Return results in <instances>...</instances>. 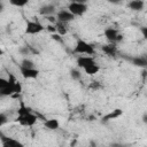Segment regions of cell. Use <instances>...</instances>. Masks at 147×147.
Here are the masks:
<instances>
[{"instance_id":"6da1fadb","label":"cell","mask_w":147,"mask_h":147,"mask_svg":"<svg viewBox=\"0 0 147 147\" xmlns=\"http://www.w3.org/2000/svg\"><path fill=\"white\" fill-rule=\"evenodd\" d=\"M74 53L76 54H87V55H94L95 48L93 45L86 42L83 39H78L76 42V46L74 48Z\"/></svg>"},{"instance_id":"7a4b0ae2","label":"cell","mask_w":147,"mask_h":147,"mask_svg":"<svg viewBox=\"0 0 147 147\" xmlns=\"http://www.w3.org/2000/svg\"><path fill=\"white\" fill-rule=\"evenodd\" d=\"M17 121H18L20 124H22V125H25V126H32V125L37 122V116L33 115V114L29 110V111H26V113L18 114Z\"/></svg>"},{"instance_id":"3957f363","label":"cell","mask_w":147,"mask_h":147,"mask_svg":"<svg viewBox=\"0 0 147 147\" xmlns=\"http://www.w3.org/2000/svg\"><path fill=\"white\" fill-rule=\"evenodd\" d=\"M68 10L74 14L75 16H80L87 11V6L86 3H80V2H70Z\"/></svg>"},{"instance_id":"277c9868","label":"cell","mask_w":147,"mask_h":147,"mask_svg":"<svg viewBox=\"0 0 147 147\" xmlns=\"http://www.w3.org/2000/svg\"><path fill=\"white\" fill-rule=\"evenodd\" d=\"M105 37L109 42H113V44H116L123 39V36L114 28H107L105 30Z\"/></svg>"},{"instance_id":"5b68a950","label":"cell","mask_w":147,"mask_h":147,"mask_svg":"<svg viewBox=\"0 0 147 147\" xmlns=\"http://www.w3.org/2000/svg\"><path fill=\"white\" fill-rule=\"evenodd\" d=\"M44 30V26L41 23L37 22V21H29L26 23V28H25V32L28 34H36L39 33Z\"/></svg>"},{"instance_id":"8992f818","label":"cell","mask_w":147,"mask_h":147,"mask_svg":"<svg viewBox=\"0 0 147 147\" xmlns=\"http://www.w3.org/2000/svg\"><path fill=\"white\" fill-rule=\"evenodd\" d=\"M76 18V16L74 14H71L69 10H60L57 14H56V21L59 22H62V23H68V22H71Z\"/></svg>"},{"instance_id":"52a82bcc","label":"cell","mask_w":147,"mask_h":147,"mask_svg":"<svg viewBox=\"0 0 147 147\" xmlns=\"http://www.w3.org/2000/svg\"><path fill=\"white\" fill-rule=\"evenodd\" d=\"M0 140H1L2 146H5V147H23L22 142H20L18 140H15L13 138L6 137L1 132H0Z\"/></svg>"},{"instance_id":"ba28073f","label":"cell","mask_w":147,"mask_h":147,"mask_svg":"<svg viewBox=\"0 0 147 147\" xmlns=\"http://www.w3.org/2000/svg\"><path fill=\"white\" fill-rule=\"evenodd\" d=\"M21 70V75L23 76V78L25 79H32V78H37L39 75L38 69L36 68H24V67H20Z\"/></svg>"},{"instance_id":"9c48e42d","label":"cell","mask_w":147,"mask_h":147,"mask_svg":"<svg viewBox=\"0 0 147 147\" xmlns=\"http://www.w3.org/2000/svg\"><path fill=\"white\" fill-rule=\"evenodd\" d=\"M95 63V61H94V59L92 57V56H79L78 59H77V65L79 67V68H85V67H87V65H91V64H94Z\"/></svg>"},{"instance_id":"30bf717a","label":"cell","mask_w":147,"mask_h":147,"mask_svg":"<svg viewBox=\"0 0 147 147\" xmlns=\"http://www.w3.org/2000/svg\"><path fill=\"white\" fill-rule=\"evenodd\" d=\"M101 49H102V52H103L105 54H107V55H109V56H115L116 53H117V47H116V45L113 44V42L107 44V45H103V46L101 47Z\"/></svg>"},{"instance_id":"8fae6325","label":"cell","mask_w":147,"mask_h":147,"mask_svg":"<svg viewBox=\"0 0 147 147\" xmlns=\"http://www.w3.org/2000/svg\"><path fill=\"white\" fill-rule=\"evenodd\" d=\"M127 6H129L130 9H132L134 11H140V10L144 9L145 2H144V0H131Z\"/></svg>"},{"instance_id":"7c38bea8","label":"cell","mask_w":147,"mask_h":147,"mask_svg":"<svg viewBox=\"0 0 147 147\" xmlns=\"http://www.w3.org/2000/svg\"><path fill=\"white\" fill-rule=\"evenodd\" d=\"M123 114V110L122 109H114L111 113H109V114H107V115H105L103 117H102V122H108V121H110V119H114V118H117L118 116H121Z\"/></svg>"},{"instance_id":"4fadbf2b","label":"cell","mask_w":147,"mask_h":147,"mask_svg":"<svg viewBox=\"0 0 147 147\" xmlns=\"http://www.w3.org/2000/svg\"><path fill=\"white\" fill-rule=\"evenodd\" d=\"M54 13H55V7L53 5H45V6L40 7V9H39V14H41L44 16L53 15Z\"/></svg>"},{"instance_id":"5bb4252c","label":"cell","mask_w":147,"mask_h":147,"mask_svg":"<svg viewBox=\"0 0 147 147\" xmlns=\"http://www.w3.org/2000/svg\"><path fill=\"white\" fill-rule=\"evenodd\" d=\"M130 61L132 62L133 65H137V67H142L145 68L147 65V60L146 57L144 56H134V57H131Z\"/></svg>"},{"instance_id":"9a60e30c","label":"cell","mask_w":147,"mask_h":147,"mask_svg":"<svg viewBox=\"0 0 147 147\" xmlns=\"http://www.w3.org/2000/svg\"><path fill=\"white\" fill-rule=\"evenodd\" d=\"M44 125H45V127L48 129V130H57V129L60 127V123H59V121L55 119V118H51V119L45 121Z\"/></svg>"},{"instance_id":"2e32d148","label":"cell","mask_w":147,"mask_h":147,"mask_svg":"<svg viewBox=\"0 0 147 147\" xmlns=\"http://www.w3.org/2000/svg\"><path fill=\"white\" fill-rule=\"evenodd\" d=\"M55 28H56V33H59L60 36H64V34H67V32H68V29L65 28V23H62V22L56 21Z\"/></svg>"},{"instance_id":"e0dca14e","label":"cell","mask_w":147,"mask_h":147,"mask_svg":"<svg viewBox=\"0 0 147 147\" xmlns=\"http://www.w3.org/2000/svg\"><path fill=\"white\" fill-rule=\"evenodd\" d=\"M99 70H100V68H99V65H98L96 63L91 64V65H87V67H85V68H84V71H85L87 75H90V76L95 75Z\"/></svg>"},{"instance_id":"ac0fdd59","label":"cell","mask_w":147,"mask_h":147,"mask_svg":"<svg viewBox=\"0 0 147 147\" xmlns=\"http://www.w3.org/2000/svg\"><path fill=\"white\" fill-rule=\"evenodd\" d=\"M70 77L74 79V80H79L80 77H82V74L78 69H71L70 70Z\"/></svg>"},{"instance_id":"d6986e66","label":"cell","mask_w":147,"mask_h":147,"mask_svg":"<svg viewBox=\"0 0 147 147\" xmlns=\"http://www.w3.org/2000/svg\"><path fill=\"white\" fill-rule=\"evenodd\" d=\"M9 2L15 7H24L25 5H28L29 0H9Z\"/></svg>"},{"instance_id":"ffe728a7","label":"cell","mask_w":147,"mask_h":147,"mask_svg":"<svg viewBox=\"0 0 147 147\" xmlns=\"http://www.w3.org/2000/svg\"><path fill=\"white\" fill-rule=\"evenodd\" d=\"M21 67H24V68H34V63H33V61H31L29 59H23L22 62H21Z\"/></svg>"},{"instance_id":"44dd1931","label":"cell","mask_w":147,"mask_h":147,"mask_svg":"<svg viewBox=\"0 0 147 147\" xmlns=\"http://www.w3.org/2000/svg\"><path fill=\"white\" fill-rule=\"evenodd\" d=\"M88 87H90L91 90H99V88H101V84H100L99 82H92Z\"/></svg>"},{"instance_id":"7402d4cb","label":"cell","mask_w":147,"mask_h":147,"mask_svg":"<svg viewBox=\"0 0 147 147\" xmlns=\"http://www.w3.org/2000/svg\"><path fill=\"white\" fill-rule=\"evenodd\" d=\"M51 37H52L53 40H55V41H57V42H62V36H60L59 33H56V32H55V33H52Z\"/></svg>"},{"instance_id":"603a6c76","label":"cell","mask_w":147,"mask_h":147,"mask_svg":"<svg viewBox=\"0 0 147 147\" xmlns=\"http://www.w3.org/2000/svg\"><path fill=\"white\" fill-rule=\"evenodd\" d=\"M20 53L23 54V55H28V54L30 53V49H29L28 46H22V47L20 48Z\"/></svg>"},{"instance_id":"cb8c5ba5","label":"cell","mask_w":147,"mask_h":147,"mask_svg":"<svg viewBox=\"0 0 147 147\" xmlns=\"http://www.w3.org/2000/svg\"><path fill=\"white\" fill-rule=\"evenodd\" d=\"M6 123H7V117H6V115L0 114V126H2V125L6 124Z\"/></svg>"},{"instance_id":"d4e9b609","label":"cell","mask_w":147,"mask_h":147,"mask_svg":"<svg viewBox=\"0 0 147 147\" xmlns=\"http://www.w3.org/2000/svg\"><path fill=\"white\" fill-rule=\"evenodd\" d=\"M46 28H47V30H48L49 32H52V33H55V32H56V28H55V24H49V25H47Z\"/></svg>"},{"instance_id":"484cf974","label":"cell","mask_w":147,"mask_h":147,"mask_svg":"<svg viewBox=\"0 0 147 147\" xmlns=\"http://www.w3.org/2000/svg\"><path fill=\"white\" fill-rule=\"evenodd\" d=\"M7 84H8V80L5 79V78H1V77H0V90H1L2 87H5Z\"/></svg>"},{"instance_id":"4316f807","label":"cell","mask_w":147,"mask_h":147,"mask_svg":"<svg viewBox=\"0 0 147 147\" xmlns=\"http://www.w3.org/2000/svg\"><path fill=\"white\" fill-rule=\"evenodd\" d=\"M46 18H47L48 22H51L52 24H55V23H56V18H55L53 15H48V16H46Z\"/></svg>"},{"instance_id":"83f0119b","label":"cell","mask_w":147,"mask_h":147,"mask_svg":"<svg viewBox=\"0 0 147 147\" xmlns=\"http://www.w3.org/2000/svg\"><path fill=\"white\" fill-rule=\"evenodd\" d=\"M141 32H142V36H144V38H147V28L142 26V28H141Z\"/></svg>"},{"instance_id":"f1b7e54d","label":"cell","mask_w":147,"mask_h":147,"mask_svg":"<svg viewBox=\"0 0 147 147\" xmlns=\"http://www.w3.org/2000/svg\"><path fill=\"white\" fill-rule=\"evenodd\" d=\"M109 3H113V5H118V3H121V1L122 0H107Z\"/></svg>"},{"instance_id":"f546056e","label":"cell","mask_w":147,"mask_h":147,"mask_svg":"<svg viewBox=\"0 0 147 147\" xmlns=\"http://www.w3.org/2000/svg\"><path fill=\"white\" fill-rule=\"evenodd\" d=\"M71 2H80V3H86L87 0H70Z\"/></svg>"},{"instance_id":"4dcf8cb0","label":"cell","mask_w":147,"mask_h":147,"mask_svg":"<svg viewBox=\"0 0 147 147\" xmlns=\"http://www.w3.org/2000/svg\"><path fill=\"white\" fill-rule=\"evenodd\" d=\"M3 8H5V7H3V3H2V2H0V13H2V11H3Z\"/></svg>"},{"instance_id":"1f68e13d","label":"cell","mask_w":147,"mask_h":147,"mask_svg":"<svg viewBox=\"0 0 147 147\" xmlns=\"http://www.w3.org/2000/svg\"><path fill=\"white\" fill-rule=\"evenodd\" d=\"M142 121H144V122L146 123V121H147V119H146V114H144V117H142Z\"/></svg>"},{"instance_id":"d6a6232c","label":"cell","mask_w":147,"mask_h":147,"mask_svg":"<svg viewBox=\"0 0 147 147\" xmlns=\"http://www.w3.org/2000/svg\"><path fill=\"white\" fill-rule=\"evenodd\" d=\"M2 54H3V51H2V49H0V55H2Z\"/></svg>"}]
</instances>
